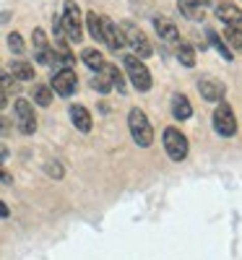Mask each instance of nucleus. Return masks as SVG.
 I'll return each mask as SVG.
<instances>
[{
    "mask_svg": "<svg viewBox=\"0 0 242 260\" xmlns=\"http://www.w3.org/2000/svg\"><path fill=\"white\" fill-rule=\"evenodd\" d=\"M211 122H214V130L219 136H224V138H232L234 133H237V117H234V112H232V107L227 104V102H222L214 110V115H211Z\"/></svg>",
    "mask_w": 242,
    "mask_h": 260,
    "instance_id": "obj_7",
    "label": "nucleus"
},
{
    "mask_svg": "<svg viewBox=\"0 0 242 260\" xmlns=\"http://www.w3.org/2000/svg\"><path fill=\"white\" fill-rule=\"evenodd\" d=\"M102 73L107 76V81H109V83H112V89H117L120 94H125V91H128V89H125V78H123V73H120L117 65H112V62H104Z\"/></svg>",
    "mask_w": 242,
    "mask_h": 260,
    "instance_id": "obj_18",
    "label": "nucleus"
},
{
    "mask_svg": "<svg viewBox=\"0 0 242 260\" xmlns=\"http://www.w3.org/2000/svg\"><path fill=\"white\" fill-rule=\"evenodd\" d=\"M198 91H201V96L208 99V102H224V94H227L224 83L219 78H211V76H203L198 81Z\"/></svg>",
    "mask_w": 242,
    "mask_h": 260,
    "instance_id": "obj_11",
    "label": "nucleus"
},
{
    "mask_svg": "<svg viewBox=\"0 0 242 260\" xmlns=\"http://www.w3.org/2000/svg\"><path fill=\"white\" fill-rule=\"evenodd\" d=\"M162 143H164V151L172 161H185L188 159V151H190V143L185 138L183 130L177 127H164L162 133Z\"/></svg>",
    "mask_w": 242,
    "mask_h": 260,
    "instance_id": "obj_4",
    "label": "nucleus"
},
{
    "mask_svg": "<svg viewBox=\"0 0 242 260\" xmlns=\"http://www.w3.org/2000/svg\"><path fill=\"white\" fill-rule=\"evenodd\" d=\"M120 31H123V39H125V47H133L136 57L143 60V57H151V55H154V47H151L146 31H143L141 26H136L133 21H123Z\"/></svg>",
    "mask_w": 242,
    "mask_h": 260,
    "instance_id": "obj_2",
    "label": "nucleus"
},
{
    "mask_svg": "<svg viewBox=\"0 0 242 260\" xmlns=\"http://www.w3.org/2000/svg\"><path fill=\"white\" fill-rule=\"evenodd\" d=\"M45 169H47V175H50V177H55V180H60V177H63V167H60L57 161H55V164L50 161V164H47Z\"/></svg>",
    "mask_w": 242,
    "mask_h": 260,
    "instance_id": "obj_28",
    "label": "nucleus"
},
{
    "mask_svg": "<svg viewBox=\"0 0 242 260\" xmlns=\"http://www.w3.org/2000/svg\"><path fill=\"white\" fill-rule=\"evenodd\" d=\"M3 159H8V148L0 146V161H3Z\"/></svg>",
    "mask_w": 242,
    "mask_h": 260,
    "instance_id": "obj_32",
    "label": "nucleus"
},
{
    "mask_svg": "<svg viewBox=\"0 0 242 260\" xmlns=\"http://www.w3.org/2000/svg\"><path fill=\"white\" fill-rule=\"evenodd\" d=\"M208 39H211V45H214V47L219 50V55H222L224 60H232V50H229V47H227V45H224V42H222V39H219V37H216L214 31H208Z\"/></svg>",
    "mask_w": 242,
    "mask_h": 260,
    "instance_id": "obj_25",
    "label": "nucleus"
},
{
    "mask_svg": "<svg viewBox=\"0 0 242 260\" xmlns=\"http://www.w3.org/2000/svg\"><path fill=\"white\" fill-rule=\"evenodd\" d=\"M0 91H3L6 96H8V94H18V91H21V89H18V81H16L11 73L0 71Z\"/></svg>",
    "mask_w": 242,
    "mask_h": 260,
    "instance_id": "obj_23",
    "label": "nucleus"
},
{
    "mask_svg": "<svg viewBox=\"0 0 242 260\" xmlns=\"http://www.w3.org/2000/svg\"><path fill=\"white\" fill-rule=\"evenodd\" d=\"M8 73L21 83V81H34V65L32 62H26V60H13L11 65H8Z\"/></svg>",
    "mask_w": 242,
    "mask_h": 260,
    "instance_id": "obj_16",
    "label": "nucleus"
},
{
    "mask_svg": "<svg viewBox=\"0 0 242 260\" xmlns=\"http://www.w3.org/2000/svg\"><path fill=\"white\" fill-rule=\"evenodd\" d=\"M8 216H11V211H8V206H6L3 201H0V219H8Z\"/></svg>",
    "mask_w": 242,
    "mask_h": 260,
    "instance_id": "obj_30",
    "label": "nucleus"
},
{
    "mask_svg": "<svg viewBox=\"0 0 242 260\" xmlns=\"http://www.w3.org/2000/svg\"><path fill=\"white\" fill-rule=\"evenodd\" d=\"M13 115H16V125L24 136H32L37 130V115H34V104L24 96H18L13 102Z\"/></svg>",
    "mask_w": 242,
    "mask_h": 260,
    "instance_id": "obj_6",
    "label": "nucleus"
},
{
    "mask_svg": "<svg viewBox=\"0 0 242 260\" xmlns=\"http://www.w3.org/2000/svg\"><path fill=\"white\" fill-rule=\"evenodd\" d=\"M0 182H6V185L11 182V175H8V172H6L3 167H0Z\"/></svg>",
    "mask_w": 242,
    "mask_h": 260,
    "instance_id": "obj_31",
    "label": "nucleus"
},
{
    "mask_svg": "<svg viewBox=\"0 0 242 260\" xmlns=\"http://www.w3.org/2000/svg\"><path fill=\"white\" fill-rule=\"evenodd\" d=\"M86 26H89V34L97 42H102V16H97L94 11H89V13H86Z\"/></svg>",
    "mask_w": 242,
    "mask_h": 260,
    "instance_id": "obj_22",
    "label": "nucleus"
},
{
    "mask_svg": "<svg viewBox=\"0 0 242 260\" xmlns=\"http://www.w3.org/2000/svg\"><path fill=\"white\" fill-rule=\"evenodd\" d=\"M60 26L65 31L71 42H81L83 39V21H81V8L68 0V3L63 6V16H60Z\"/></svg>",
    "mask_w": 242,
    "mask_h": 260,
    "instance_id": "obj_5",
    "label": "nucleus"
},
{
    "mask_svg": "<svg viewBox=\"0 0 242 260\" xmlns=\"http://www.w3.org/2000/svg\"><path fill=\"white\" fill-rule=\"evenodd\" d=\"M81 60H83L86 65H89V68H92L94 73H99V71L104 68V57H102V52H99V50H94V47H89V50H83Z\"/></svg>",
    "mask_w": 242,
    "mask_h": 260,
    "instance_id": "obj_20",
    "label": "nucleus"
},
{
    "mask_svg": "<svg viewBox=\"0 0 242 260\" xmlns=\"http://www.w3.org/2000/svg\"><path fill=\"white\" fill-rule=\"evenodd\" d=\"M216 18L222 21V24H227L229 29H239L242 31V8L234 6L232 0H219L216 8H214Z\"/></svg>",
    "mask_w": 242,
    "mask_h": 260,
    "instance_id": "obj_9",
    "label": "nucleus"
},
{
    "mask_svg": "<svg viewBox=\"0 0 242 260\" xmlns=\"http://www.w3.org/2000/svg\"><path fill=\"white\" fill-rule=\"evenodd\" d=\"M177 8H180V13H183L185 18H190V21H203V16H206L201 0H177Z\"/></svg>",
    "mask_w": 242,
    "mask_h": 260,
    "instance_id": "obj_17",
    "label": "nucleus"
},
{
    "mask_svg": "<svg viewBox=\"0 0 242 260\" xmlns=\"http://www.w3.org/2000/svg\"><path fill=\"white\" fill-rule=\"evenodd\" d=\"M8 50H11L13 55H24V52H26L24 37H21L18 31H11V34H8Z\"/></svg>",
    "mask_w": 242,
    "mask_h": 260,
    "instance_id": "obj_24",
    "label": "nucleus"
},
{
    "mask_svg": "<svg viewBox=\"0 0 242 260\" xmlns=\"http://www.w3.org/2000/svg\"><path fill=\"white\" fill-rule=\"evenodd\" d=\"M123 68H125L128 81L133 83L138 91H143V94H146V91H151V73H148L146 62H143L141 57H136V55H125Z\"/></svg>",
    "mask_w": 242,
    "mask_h": 260,
    "instance_id": "obj_3",
    "label": "nucleus"
},
{
    "mask_svg": "<svg viewBox=\"0 0 242 260\" xmlns=\"http://www.w3.org/2000/svg\"><path fill=\"white\" fill-rule=\"evenodd\" d=\"M11 133V122L6 117H0V136H8Z\"/></svg>",
    "mask_w": 242,
    "mask_h": 260,
    "instance_id": "obj_29",
    "label": "nucleus"
},
{
    "mask_svg": "<svg viewBox=\"0 0 242 260\" xmlns=\"http://www.w3.org/2000/svg\"><path fill=\"white\" fill-rule=\"evenodd\" d=\"M169 107H172V117L180 120V122L183 120H190V115H193V107H190V102H188L185 94H172Z\"/></svg>",
    "mask_w": 242,
    "mask_h": 260,
    "instance_id": "obj_15",
    "label": "nucleus"
},
{
    "mask_svg": "<svg viewBox=\"0 0 242 260\" xmlns=\"http://www.w3.org/2000/svg\"><path fill=\"white\" fill-rule=\"evenodd\" d=\"M68 115H71V122L76 125V130H81V133H92V112L86 110L83 104H71Z\"/></svg>",
    "mask_w": 242,
    "mask_h": 260,
    "instance_id": "obj_13",
    "label": "nucleus"
},
{
    "mask_svg": "<svg viewBox=\"0 0 242 260\" xmlns=\"http://www.w3.org/2000/svg\"><path fill=\"white\" fill-rule=\"evenodd\" d=\"M154 31H157L159 39H164V42H177V37H180L174 21L167 18V16H154Z\"/></svg>",
    "mask_w": 242,
    "mask_h": 260,
    "instance_id": "obj_14",
    "label": "nucleus"
},
{
    "mask_svg": "<svg viewBox=\"0 0 242 260\" xmlns=\"http://www.w3.org/2000/svg\"><path fill=\"white\" fill-rule=\"evenodd\" d=\"M92 86H94V89H97L99 94H107L109 89H112V83H109V81H107V76H104L102 71H99V73H97V76L92 78Z\"/></svg>",
    "mask_w": 242,
    "mask_h": 260,
    "instance_id": "obj_26",
    "label": "nucleus"
},
{
    "mask_svg": "<svg viewBox=\"0 0 242 260\" xmlns=\"http://www.w3.org/2000/svg\"><path fill=\"white\" fill-rule=\"evenodd\" d=\"M177 60L183 68H195V50L188 45V42H180L177 45Z\"/></svg>",
    "mask_w": 242,
    "mask_h": 260,
    "instance_id": "obj_21",
    "label": "nucleus"
},
{
    "mask_svg": "<svg viewBox=\"0 0 242 260\" xmlns=\"http://www.w3.org/2000/svg\"><path fill=\"white\" fill-rule=\"evenodd\" d=\"M50 89H52V94L65 96V99L73 96L76 89H78V76H76V71H73V68H60V71H55Z\"/></svg>",
    "mask_w": 242,
    "mask_h": 260,
    "instance_id": "obj_8",
    "label": "nucleus"
},
{
    "mask_svg": "<svg viewBox=\"0 0 242 260\" xmlns=\"http://www.w3.org/2000/svg\"><path fill=\"white\" fill-rule=\"evenodd\" d=\"M32 99L39 107H50L52 104V89H50V86H45V83H37L34 89H32Z\"/></svg>",
    "mask_w": 242,
    "mask_h": 260,
    "instance_id": "obj_19",
    "label": "nucleus"
},
{
    "mask_svg": "<svg viewBox=\"0 0 242 260\" xmlns=\"http://www.w3.org/2000/svg\"><path fill=\"white\" fill-rule=\"evenodd\" d=\"M102 42H104V45H107L109 50H115V52L125 47V39H123L120 26H115L107 16H102Z\"/></svg>",
    "mask_w": 242,
    "mask_h": 260,
    "instance_id": "obj_12",
    "label": "nucleus"
},
{
    "mask_svg": "<svg viewBox=\"0 0 242 260\" xmlns=\"http://www.w3.org/2000/svg\"><path fill=\"white\" fill-rule=\"evenodd\" d=\"M227 45H232L237 52H242V31L239 29H229L227 26Z\"/></svg>",
    "mask_w": 242,
    "mask_h": 260,
    "instance_id": "obj_27",
    "label": "nucleus"
},
{
    "mask_svg": "<svg viewBox=\"0 0 242 260\" xmlns=\"http://www.w3.org/2000/svg\"><path fill=\"white\" fill-rule=\"evenodd\" d=\"M32 45H34V57L39 65H55V47H50L47 34L42 29L32 31Z\"/></svg>",
    "mask_w": 242,
    "mask_h": 260,
    "instance_id": "obj_10",
    "label": "nucleus"
},
{
    "mask_svg": "<svg viewBox=\"0 0 242 260\" xmlns=\"http://www.w3.org/2000/svg\"><path fill=\"white\" fill-rule=\"evenodd\" d=\"M128 130H130V138H133L136 146L141 148H148L154 143V127H151V120L146 117L143 110L133 107V110L128 112Z\"/></svg>",
    "mask_w": 242,
    "mask_h": 260,
    "instance_id": "obj_1",
    "label": "nucleus"
}]
</instances>
